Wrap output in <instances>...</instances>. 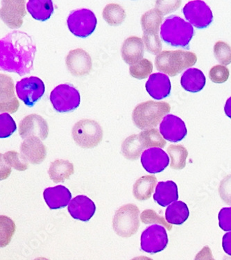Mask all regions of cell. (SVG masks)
<instances>
[{"mask_svg":"<svg viewBox=\"0 0 231 260\" xmlns=\"http://www.w3.org/2000/svg\"><path fill=\"white\" fill-rule=\"evenodd\" d=\"M37 46L25 32L14 31L0 41V68L20 76L30 73L34 68Z\"/></svg>","mask_w":231,"mask_h":260,"instance_id":"cell-1","label":"cell"},{"mask_svg":"<svg viewBox=\"0 0 231 260\" xmlns=\"http://www.w3.org/2000/svg\"><path fill=\"white\" fill-rule=\"evenodd\" d=\"M194 35L192 24L179 16L168 17L160 26V38L170 46L189 49Z\"/></svg>","mask_w":231,"mask_h":260,"instance_id":"cell-2","label":"cell"},{"mask_svg":"<svg viewBox=\"0 0 231 260\" xmlns=\"http://www.w3.org/2000/svg\"><path fill=\"white\" fill-rule=\"evenodd\" d=\"M171 110L170 104L164 102H143L138 104L132 114L134 124L141 130H149L158 126Z\"/></svg>","mask_w":231,"mask_h":260,"instance_id":"cell-3","label":"cell"},{"mask_svg":"<svg viewBox=\"0 0 231 260\" xmlns=\"http://www.w3.org/2000/svg\"><path fill=\"white\" fill-rule=\"evenodd\" d=\"M197 61L194 53L183 50L163 51L157 55L155 66L159 72L175 77Z\"/></svg>","mask_w":231,"mask_h":260,"instance_id":"cell-4","label":"cell"},{"mask_svg":"<svg viewBox=\"0 0 231 260\" xmlns=\"http://www.w3.org/2000/svg\"><path fill=\"white\" fill-rule=\"evenodd\" d=\"M140 210L135 204L124 205L115 212L113 228L118 236L132 237L137 233L140 227Z\"/></svg>","mask_w":231,"mask_h":260,"instance_id":"cell-5","label":"cell"},{"mask_svg":"<svg viewBox=\"0 0 231 260\" xmlns=\"http://www.w3.org/2000/svg\"><path fill=\"white\" fill-rule=\"evenodd\" d=\"M72 136L79 147L92 149L96 147L103 139V130L96 121L81 119L74 125Z\"/></svg>","mask_w":231,"mask_h":260,"instance_id":"cell-6","label":"cell"},{"mask_svg":"<svg viewBox=\"0 0 231 260\" xmlns=\"http://www.w3.org/2000/svg\"><path fill=\"white\" fill-rule=\"evenodd\" d=\"M50 101L56 111L67 113L75 111L80 105V93L73 85L60 84L51 92Z\"/></svg>","mask_w":231,"mask_h":260,"instance_id":"cell-7","label":"cell"},{"mask_svg":"<svg viewBox=\"0 0 231 260\" xmlns=\"http://www.w3.org/2000/svg\"><path fill=\"white\" fill-rule=\"evenodd\" d=\"M68 28L77 37L85 39L95 30L97 20L90 9H81L72 11L67 20Z\"/></svg>","mask_w":231,"mask_h":260,"instance_id":"cell-8","label":"cell"},{"mask_svg":"<svg viewBox=\"0 0 231 260\" xmlns=\"http://www.w3.org/2000/svg\"><path fill=\"white\" fill-rule=\"evenodd\" d=\"M169 240L166 228L154 224L147 228L142 233L141 247L144 252L149 254L158 253L166 249Z\"/></svg>","mask_w":231,"mask_h":260,"instance_id":"cell-9","label":"cell"},{"mask_svg":"<svg viewBox=\"0 0 231 260\" xmlns=\"http://www.w3.org/2000/svg\"><path fill=\"white\" fill-rule=\"evenodd\" d=\"M183 13L189 23L199 29L207 28L213 21V14L211 8L205 2L201 0L187 3L183 7Z\"/></svg>","mask_w":231,"mask_h":260,"instance_id":"cell-10","label":"cell"},{"mask_svg":"<svg viewBox=\"0 0 231 260\" xmlns=\"http://www.w3.org/2000/svg\"><path fill=\"white\" fill-rule=\"evenodd\" d=\"M17 94L21 101L29 107H33L44 94V83L40 78L31 77L24 78L17 82L16 85Z\"/></svg>","mask_w":231,"mask_h":260,"instance_id":"cell-11","label":"cell"},{"mask_svg":"<svg viewBox=\"0 0 231 260\" xmlns=\"http://www.w3.org/2000/svg\"><path fill=\"white\" fill-rule=\"evenodd\" d=\"M19 134L24 140L35 136L41 140H45L48 137V124L41 115L31 114L20 121L19 124Z\"/></svg>","mask_w":231,"mask_h":260,"instance_id":"cell-12","label":"cell"},{"mask_svg":"<svg viewBox=\"0 0 231 260\" xmlns=\"http://www.w3.org/2000/svg\"><path fill=\"white\" fill-rule=\"evenodd\" d=\"M1 3V18L3 22L11 28H20L26 16L25 1L5 0Z\"/></svg>","mask_w":231,"mask_h":260,"instance_id":"cell-13","label":"cell"},{"mask_svg":"<svg viewBox=\"0 0 231 260\" xmlns=\"http://www.w3.org/2000/svg\"><path fill=\"white\" fill-rule=\"evenodd\" d=\"M159 128L164 140L175 143L184 139L187 134L184 121L180 117L171 114L164 117Z\"/></svg>","mask_w":231,"mask_h":260,"instance_id":"cell-14","label":"cell"},{"mask_svg":"<svg viewBox=\"0 0 231 260\" xmlns=\"http://www.w3.org/2000/svg\"><path fill=\"white\" fill-rule=\"evenodd\" d=\"M143 168L150 174L163 172L170 164V157L163 150L158 147L146 149L141 155Z\"/></svg>","mask_w":231,"mask_h":260,"instance_id":"cell-15","label":"cell"},{"mask_svg":"<svg viewBox=\"0 0 231 260\" xmlns=\"http://www.w3.org/2000/svg\"><path fill=\"white\" fill-rule=\"evenodd\" d=\"M66 66L72 75L82 77L88 75L92 70V58L82 49H73L66 57Z\"/></svg>","mask_w":231,"mask_h":260,"instance_id":"cell-16","label":"cell"},{"mask_svg":"<svg viewBox=\"0 0 231 260\" xmlns=\"http://www.w3.org/2000/svg\"><path fill=\"white\" fill-rule=\"evenodd\" d=\"M20 153L31 164L39 165L46 158L47 149L39 138L32 136L21 144Z\"/></svg>","mask_w":231,"mask_h":260,"instance_id":"cell-17","label":"cell"},{"mask_svg":"<svg viewBox=\"0 0 231 260\" xmlns=\"http://www.w3.org/2000/svg\"><path fill=\"white\" fill-rule=\"evenodd\" d=\"M96 212L93 201L84 195L76 197L68 206V212L73 219L87 222L90 221Z\"/></svg>","mask_w":231,"mask_h":260,"instance_id":"cell-18","label":"cell"},{"mask_svg":"<svg viewBox=\"0 0 231 260\" xmlns=\"http://www.w3.org/2000/svg\"><path fill=\"white\" fill-rule=\"evenodd\" d=\"M1 79V94H0V111L14 113L18 111V100L14 94V84L13 79L9 76L0 75Z\"/></svg>","mask_w":231,"mask_h":260,"instance_id":"cell-19","label":"cell"},{"mask_svg":"<svg viewBox=\"0 0 231 260\" xmlns=\"http://www.w3.org/2000/svg\"><path fill=\"white\" fill-rule=\"evenodd\" d=\"M145 88L153 100H163L171 92V82L166 74L155 73L149 77Z\"/></svg>","mask_w":231,"mask_h":260,"instance_id":"cell-20","label":"cell"},{"mask_svg":"<svg viewBox=\"0 0 231 260\" xmlns=\"http://www.w3.org/2000/svg\"><path fill=\"white\" fill-rule=\"evenodd\" d=\"M123 60L130 66H134L143 59L145 44L143 39L137 36H130L125 40L121 49Z\"/></svg>","mask_w":231,"mask_h":260,"instance_id":"cell-21","label":"cell"},{"mask_svg":"<svg viewBox=\"0 0 231 260\" xmlns=\"http://www.w3.org/2000/svg\"><path fill=\"white\" fill-rule=\"evenodd\" d=\"M43 197L49 208L58 210L68 206L70 201H71L72 194L65 186L58 185L45 189Z\"/></svg>","mask_w":231,"mask_h":260,"instance_id":"cell-22","label":"cell"},{"mask_svg":"<svg viewBox=\"0 0 231 260\" xmlns=\"http://www.w3.org/2000/svg\"><path fill=\"white\" fill-rule=\"evenodd\" d=\"M153 199L159 206L166 207L179 199L177 184L172 180L159 182L156 186V192L153 194Z\"/></svg>","mask_w":231,"mask_h":260,"instance_id":"cell-23","label":"cell"},{"mask_svg":"<svg viewBox=\"0 0 231 260\" xmlns=\"http://www.w3.org/2000/svg\"><path fill=\"white\" fill-rule=\"evenodd\" d=\"M182 88L187 92L196 93L202 91L206 85V77L200 70L190 68L183 74L181 79Z\"/></svg>","mask_w":231,"mask_h":260,"instance_id":"cell-24","label":"cell"},{"mask_svg":"<svg viewBox=\"0 0 231 260\" xmlns=\"http://www.w3.org/2000/svg\"><path fill=\"white\" fill-rule=\"evenodd\" d=\"M75 173L73 163L68 160H56L51 163L48 170L50 179L55 183H63Z\"/></svg>","mask_w":231,"mask_h":260,"instance_id":"cell-25","label":"cell"},{"mask_svg":"<svg viewBox=\"0 0 231 260\" xmlns=\"http://www.w3.org/2000/svg\"><path fill=\"white\" fill-rule=\"evenodd\" d=\"M26 9L35 20L45 22L54 12V5L51 0H29Z\"/></svg>","mask_w":231,"mask_h":260,"instance_id":"cell-26","label":"cell"},{"mask_svg":"<svg viewBox=\"0 0 231 260\" xmlns=\"http://www.w3.org/2000/svg\"><path fill=\"white\" fill-rule=\"evenodd\" d=\"M157 184V178L153 175L144 176L138 178L133 189V194L138 201L150 199Z\"/></svg>","mask_w":231,"mask_h":260,"instance_id":"cell-27","label":"cell"},{"mask_svg":"<svg viewBox=\"0 0 231 260\" xmlns=\"http://www.w3.org/2000/svg\"><path fill=\"white\" fill-rule=\"evenodd\" d=\"M190 216L188 207L183 201H176L167 208L166 221L170 224L182 225Z\"/></svg>","mask_w":231,"mask_h":260,"instance_id":"cell-28","label":"cell"},{"mask_svg":"<svg viewBox=\"0 0 231 260\" xmlns=\"http://www.w3.org/2000/svg\"><path fill=\"white\" fill-rule=\"evenodd\" d=\"M145 149L139 135H132L124 140L122 144V153L125 158L136 160Z\"/></svg>","mask_w":231,"mask_h":260,"instance_id":"cell-29","label":"cell"},{"mask_svg":"<svg viewBox=\"0 0 231 260\" xmlns=\"http://www.w3.org/2000/svg\"><path fill=\"white\" fill-rule=\"evenodd\" d=\"M162 13L154 9L147 11L141 18V25L143 34H157L158 35L159 28L162 23Z\"/></svg>","mask_w":231,"mask_h":260,"instance_id":"cell-30","label":"cell"},{"mask_svg":"<svg viewBox=\"0 0 231 260\" xmlns=\"http://www.w3.org/2000/svg\"><path fill=\"white\" fill-rule=\"evenodd\" d=\"M171 158L170 168L176 170H183L186 165V160L188 151L183 145H170L167 149Z\"/></svg>","mask_w":231,"mask_h":260,"instance_id":"cell-31","label":"cell"},{"mask_svg":"<svg viewBox=\"0 0 231 260\" xmlns=\"http://www.w3.org/2000/svg\"><path fill=\"white\" fill-rule=\"evenodd\" d=\"M102 16L109 25L118 26L124 22L126 12L120 5L109 4L104 9Z\"/></svg>","mask_w":231,"mask_h":260,"instance_id":"cell-32","label":"cell"},{"mask_svg":"<svg viewBox=\"0 0 231 260\" xmlns=\"http://www.w3.org/2000/svg\"><path fill=\"white\" fill-rule=\"evenodd\" d=\"M139 136L145 149L166 147L167 142L163 137L161 136V134L156 128L144 131L139 134Z\"/></svg>","mask_w":231,"mask_h":260,"instance_id":"cell-33","label":"cell"},{"mask_svg":"<svg viewBox=\"0 0 231 260\" xmlns=\"http://www.w3.org/2000/svg\"><path fill=\"white\" fill-rule=\"evenodd\" d=\"M1 160L9 168L23 172L29 168V162L21 153L15 151H9L1 154Z\"/></svg>","mask_w":231,"mask_h":260,"instance_id":"cell-34","label":"cell"},{"mask_svg":"<svg viewBox=\"0 0 231 260\" xmlns=\"http://www.w3.org/2000/svg\"><path fill=\"white\" fill-rule=\"evenodd\" d=\"M16 231L14 221L7 216H0V244L5 247L10 243L11 238Z\"/></svg>","mask_w":231,"mask_h":260,"instance_id":"cell-35","label":"cell"},{"mask_svg":"<svg viewBox=\"0 0 231 260\" xmlns=\"http://www.w3.org/2000/svg\"><path fill=\"white\" fill-rule=\"evenodd\" d=\"M152 72V62L146 58H144L134 66H130L129 68L130 75L138 79H146L151 75Z\"/></svg>","mask_w":231,"mask_h":260,"instance_id":"cell-36","label":"cell"},{"mask_svg":"<svg viewBox=\"0 0 231 260\" xmlns=\"http://www.w3.org/2000/svg\"><path fill=\"white\" fill-rule=\"evenodd\" d=\"M214 54L219 63L224 66L231 63V47L226 43L217 42L214 46Z\"/></svg>","mask_w":231,"mask_h":260,"instance_id":"cell-37","label":"cell"},{"mask_svg":"<svg viewBox=\"0 0 231 260\" xmlns=\"http://www.w3.org/2000/svg\"><path fill=\"white\" fill-rule=\"evenodd\" d=\"M142 223L145 224H151V223H158L159 225H163L168 231H171L172 225L166 221L163 216H159L154 210L151 209L144 210L141 214Z\"/></svg>","mask_w":231,"mask_h":260,"instance_id":"cell-38","label":"cell"},{"mask_svg":"<svg viewBox=\"0 0 231 260\" xmlns=\"http://www.w3.org/2000/svg\"><path fill=\"white\" fill-rule=\"evenodd\" d=\"M16 131V124L9 113L0 115V138L2 139L10 137Z\"/></svg>","mask_w":231,"mask_h":260,"instance_id":"cell-39","label":"cell"},{"mask_svg":"<svg viewBox=\"0 0 231 260\" xmlns=\"http://www.w3.org/2000/svg\"><path fill=\"white\" fill-rule=\"evenodd\" d=\"M143 41L147 52L154 55L160 54L162 43L157 34H143Z\"/></svg>","mask_w":231,"mask_h":260,"instance_id":"cell-40","label":"cell"},{"mask_svg":"<svg viewBox=\"0 0 231 260\" xmlns=\"http://www.w3.org/2000/svg\"><path fill=\"white\" fill-rule=\"evenodd\" d=\"M229 70L224 66H217L212 68L209 72L210 79L215 83H223L228 79Z\"/></svg>","mask_w":231,"mask_h":260,"instance_id":"cell-41","label":"cell"},{"mask_svg":"<svg viewBox=\"0 0 231 260\" xmlns=\"http://www.w3.org/2000/svg\"><path fill=\"white\" fill-rule=\"evenodd\" d=\"M219 193L223 202L231 206V174L226 176L221 180Z\"/></svg>","mask_w":231,"mask_h":260,"instance_id":"cell-42","label":"cell"},{"mask_svg":"<svg viewBox=\"0 0 231 260\" xmlns=\"http://www.w3.org/2000/svg\"><path fill=\"white\" fill-rule=\"evenodd\" d=\"M219 225L223 231H231V207L223 208L218 215Z\"/></svg>","mask_w":231,"mask_h":260,"instance_id":"cell-43","label":"cell"},{"mask_svg":"<svg viewBox=\"0 0 231 260\" xmlns=\"http://www.w3.org/2000/svg\"><path fill=\"white\" fill-rule=\"evenodd\" d=\"M194 260H216L209 246H206L195 256Z\"/></svg>","mask_w":231,"mask_h":260,"instance_id":"cell-44","label":"cell"},{"mask_svg":"<svg viewBox=\"0 0 231 260\" xmlns=\"http://www.w3.org/2000/svg\"><path fill=\"white\" fill-rule=\"evenodd\" d=\"M222 246L227 255L231 256V231L223 235Z\"/></svg>","mask_w":231,"mask_h":260,"instance_id":"cell-45","label":"cell"},{"mask_svg":"<svg viewBox=\"0 0 231 260\" xmlns=\"http://www.w3.org/2000/svg\"><path fill=\"white\" fill-rule=\"evenodd\" d=\"M224 112L226 116L231 119V96L226 101L224 106Z\"/></svg>","mask_w":231,"mask_h":260,"instance_id":"cell-46","label":"cell"},{"mask_svg":"<svg viewBox=\"0 0 231 260\" xmlns=\"http://www.w3.org/2000/svg\"><path fill=\"white\" fill-rule=\"evenodd\" d=\"M131 260H153L151 258L146 257V256H139V257H136L133 258Z\"/></svg>","mask_w":231,"mask_h":260,"instance_id":"cell-47","label":"cell"},{"mask_svg":"<svg viewBox=\"0 0 231 260\" xmlns=\"http://www.w3.org/2000/svg\"><path fill=\"white\" fill-rule=\"evenodd\" d=\"M34 260H50V259H47V258H45V257H38V258H36V259H34Z\"/></svg>","mask_w":231,"mask_h":260,"instance_id":"cell-48","label":"cell"},{"mask_svg":"<svg viewBox=\"0 0 231 260\" xmlns=\"http://www.w3.org/2000/svg\"><path fill=\"white\" fill-rule=\"evenodd\" d=\"M223 260H231V257H228V256H224L223 258Z\"/></svg>","mask_w":231,"mask_h":260,"instance_id":"cell-49","label":"cell"}]
</instances>
